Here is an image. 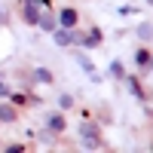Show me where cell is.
Masks as SVG:
<instances>
[{"mask_svg": "<svg viewBox=\"0 0 153 153\" xmlns=\"http://www.w3.org/2000/svg\"><path fill=\"white\" fill-rule=\"evenodd\" d=\"M80 138H83V144L89 150H101V132H98L95 123H83L80 126Z\"/></svg>", "mask_w": 153, "mask_h": 153, "instance_id": "6da1fadb", "label": "cell"}, {"mask_svg": "<svg viewBox=\"0 0 153 153\" xmlns=\"http://www.w3.org/2000/svg\"><path fill=\"white\" fill-rule=\"evenodd\" d=\"M83 46H86V49H98V46H101V31H98V28H92V31L86 34Z\"/></svg>", "mask_w": 153, "mask_h": 153, "instance_id": "7a4b0ae2", "label": "cell"}, {"mask_svg": "<svg viewBox=\"0 0 153 153\" xmlns=\"http://www.w3.org/2000/svg\"><path fill=\"white\" fill-rule=\"evenodd\" d=\"M46 126L52 132H65V117H61V113H49L46 117Z\"/></svg>", "mask_w": 153, "mask_h": 153, "instance_id": "3957f363", "label": "cell"}, {"mask_svg": "<svg viewBox=\"0 0 153 153\" xmlns=\"http://www.w3.org/2000/svg\"><path fill=\"white\" fill-rule=\"evenodd\" d=\"M55 43H58V46H71V43H76V40H74V34H71V28L55 31Z\"/></svg>", "mask_w": 153, "mask_h": 153, "instance_id": "277c9868", "label": "cell"}, {"mask_svg": "<svg viewBox=\"0 0 153 153\" xmlns=\"http://www.w3.org/2000/svg\"><path fill=\"white\" fill-rule=\"evenodd\" d=\"M0 120L3 123H16V104H0Z\"/></svg>", "mask_w": 153, "mask_h": 153, "instance_id": "5b68a950", "label": "cell"}, {"mask_svg": "<svg viewBox=\"0 0 153 153\" xmlns=\"http://www.w3.org/2000/svg\"><path fill=\"white\" fill-rule=\"evenodd\" d=\"M74 58H76V61H80V68H83V71H86L89 76H92V74H95V65H92V61H89V58H86V52H80V49H76V52H74Z\"/></svg>", "mask_w": 153, "mask_h": 153, "instance_id": "8992f818", "label": "cell"}, {"mask_svg": "<svg viewBox=\"0 0 153 153\" xmlns=\"http://www.w3.org/2000/svg\"><path fill=\"white\" fill-rule=\"evenodd\" d=\"M58 22H61V28H74V25H76V12L74 9H65L58 16Z\"/></svg>", "mask_w": 153, "mask_h": 153, "instance_id": "52a82bcc", "label": "cell"}, {"mask_svg": "<svg viewBox=\"0 0 153 153\" xmlns=\"http://www.w3.org/2000/svg\"><path fill=\"white\" fill-rule=\"evenodd\" d=\"M37 25H40L43 31H49V34H55V31H58V22H55L52 16H40V22H37Z\"/></svg>", "mask_w": 153, "mask_h": 153, "instance_id": "ba28073f", "label": "cell"}, {"mask_svg": "<svg viewBox=\"0 0 153 153\" xmlns=\"http://www.w3.org/2000/svg\"><path fill=\"white\" fill-rule=\"evenodd\" d=\"M25 22L37 25V22H40V9H37V6H25Z\"/></svg>", "mask_w": 153, "mask_h": 153, "instance_id": "9c48e42d", "label": "cell"}, {"mask_svg": "<svg viewBox=\"0 0 153 153\" xmlns=\"http://www.w3.org/2000/svg\"><path fill=\"white\" fill-rule=\"evenodd\" d=\"M126 86H129V92H132V95H138V98L144 95V92H141V86H138V80H135V76H126Z\"/></svg>", "mask_w": 153, "mask_h": 153, "instance_id": "30bf717a", "label": "cell"}, {"mask_svg": "<svg viewBox=\"0 0 153 153\" xmlns=\"http://www.w3.org/2000/svg\"><path fill=\"white\" fill-rule=\"evenodd\" d=\"M34 76H37V83H52V74H49L46 68H37V71H34Z\"/></svg>", "mask_w": 153, "mask_h": 153, "instance_id": "8fae6325", "label": "cell"}, {"mask_svg": "<svg viewBox=\"0 0 153 153\" xmlns=\"http://www.w3.org/2000/svg\"><path fill=\"white\" fill-rule=\"evenodd\" d=\"M110 76H117V80H123L126 71H123V61H110Z\"/></svg>", "mask_w": 153, "mask_h": 153, "instance_id": "7c38bea8", "label": "cell"}, {"mask_svg": "<svg viewBox=\"0 0 153 153\" xmlns=\"http://www.w3.org/2000/svg\"><path fill=\"white\" fill-rule=\"evenodd\" d=\"M138 37H141V40H150V37H153V28H150L147 22H144V25H138Z\"/></svg>", "mask_w": 153, "mask_h": 153, "instance_id": "4fadbf2b", "label": "cell"}, {"mask_svg": "<svg viewBox=\"0 0 153 153\" xmlns=\"http://www.w3.org/2000/svg\"><path fill=\"white\" fill-rule=\"evenodd\" d=\"M135 61H138V65H141V68H147V65H150V55H147V49H138Z\"/></svg>", "mask_w": 153, "mask_h": 153, "instance_id": "5bb4252c", "label": "cell"}, {"mask_svg": "<svg viewBox=\"0 0 153 153\" xmlns=\"http://www.w3.org/2000/svg\"><path fill=\"white\" fill-rule=\"evenodd\" d=\"M58 101H61V107H74V95H61Z\"/></svg>", "mask_w": 153, "mask_h": 153, "instance_id": "9a60e30c", "label": "cell"}, {"mask_svg": "<svg viewBox=\"0 0 153 153\" xmlns=\"http://www.w3.org/2000/svg\"><path fill=\"white\" fill-rule=\"evenodd\" d=\"M6 95H9V89H6V83H3V80H0V98H6Z\"/></svg>", "mask_w": 153, "mask_h": 153, "instance_id": "2e32d148", "label": "cell"}, {"mask_svg": "<svg viewBox=\"0 0 153 153\" xmlns=\"http://www.w3.org/2000/svg\"><path fill=\"white\" fill-rule=\"evenodd\" d=\"M150 68H153V55H150Z\"/></svg>", "mask_w": 153, "mask_h": 153, "instance_id": "e0dca14e", "label": "cell"}, {"mask_svg": "<svg viewBox=\"0 0 153 153\" xmlns=\"http://www.w3.org/2000/svg\"><path fill=\"white\" fill-rule=\"evenodd\" d=\"M147 3H153V0H147Z\"/></svg>", "mask_w": 153, "mask_h": 153, "instance_id": "ac0fdd59", "label": "cell"}]
</instances>
